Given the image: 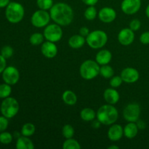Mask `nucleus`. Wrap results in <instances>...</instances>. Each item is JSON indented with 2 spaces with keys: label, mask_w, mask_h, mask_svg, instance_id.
Listing matches in <instances>:
<instances>
[{
  "label": "nucleus",
  "mask_w": 149,
  "mask_h": 149,
  "mask_svg": "<svg viewBox=\"0 0 149 149\" xmlns=\"http://www.w3.org/2000/svg\"><path fill=\"white\" fill-rule=\"evenodd\" d=\"M141 22L139 19H133L130 21L129 25V28L130 29H132L133 31H137L141 29Z\"/></svg>",
  "instance_id": "obj_35"
},
{
  "label": "nucleus",
  "mask_w": 149,
  "mask_h": 149,
  "mask_svg": "<svg viewBox=\"0 0 149 149\" xmlns=\"http://www.w3.org/2000/svg\"><path fill=\"white\" fill-rule=\"evenodd\" d=\"M97 15H98V13L95 6H88L84 13V17L86 20L92 21L96 18Z\"/></svg>",
  "instance_id": "obj_27"
},
{
  "label": "nucleus",
  "mask_w": 149,
  "mask_h": 149,
  "mask_svg": "<svg viewBox=\"0 0 149 149\" xmlns=\"http://www.w3.org/2000/svg\"><path fill=\"white\" fill-rule=\"evenodd\" d=\"M9 119L2 115L0 116V132H4L7 129L9 125Z\"/></svg>",
  "instance_id": "obj_36"
},
{
  "label": "nucleus",
  "mask_w": 149,
  "mask_h": 149,
  "mask_svg": "<svg viewBox=\"0 0 149 149\" xmlns=\"http://www.w3.org/2000/svg\"><path fill=\"white\" fill-rule=\"evenodd\" d=\"M103 98H104L106 103L115 105L119 102V99H120V95L116 90V88L110 87V88H107L104 91Z\"/></svg>",
  "instance_id": "obj_17"
},
{
  "label": "nucleus",
  "mask_w": 149,
  "mask_h": 149,
  "mask_svg": "<svg viewBox=\"0 0 149 149\" xmlns=\"http://www.w3.org/2000/svg\"><path fill=\"white\" fill-rule=\"evenodd\" d=\"M15 147L17 149H33L34 144L29 137L21 135L17 139Z\"/></svg>",
  "instance_id": "obj_21"
},
{
  "label": "nucleus",
  "mask_w": 149,
  "mask_h": 149,
  "mask_svg": "<svg viewBox=\"0 0 149 149\" xmlns=\"http://www.w3.org/2000/svg\"><path fill=\"white\" fill-rule=\"evenodd\" d=\"M12 93L11 85L4 82L0 84V98L4 99L10 97Z\"/></svg>",
  "instance_id": "obj_29"
},
{
  "label": "nucleus",
  "mask_w": 149,
  "mask_h": 149,
  "mask_svg": "<svg viewBox=\"0 0 149 149\" xmlns=\"http://www.w3.org/2000/svg\"><path fill=\"white\" fill-rule=\"evenodd\" d=\"M102 124L100 123V122H99L97 119H96V120H93V122H92V127H93V128H95V129H97V128H100V125H101Z\"/></svg>",
  "instance_id": "obj_42"
},
{
  "label": "nucleus",
  "mask_w": 149,
  "mask_h": 149,
  "mask_svg": "<svg viewBox=\"0 0 149 149\" xmlns=\"http://www.w3.org/2000/svg\"><path fill=\"white\" fill-rule=\"evenodd\" d=\"M0 54L4 57L5 59H8V58H10L14 54V49L12 47L8 46H4L1 48V51H0Z\"/></svg>",
  "instance_id": "obj_33"
},
{
  "label": "nucleus",
  "mask_w": 149,
  "mask_h": 149,
  "mask_svg": "<svg viewBox=\"0 0 149 149\" xmlns=\"http://www.w3.org/2000/svg\"><path fill=\"white\" fill-rule=\"evenodd\" d=\"M98 18L104 23H111L116 18V12L110 7H104L98 12Z\"/></svg>",
  "instance_id": "obj_14"
},
{
  "label": "nucleus",
  "mask_w": 149,
  "mask_h": 149,
  "mask_svg": "<svg viewBox=\"0 0 149 149\" xmlns=\"http://www.w3.org/2000/svg\"><path fill=\"white\" fill-rule=\"evenodd\" d=\"M122 82H124V81L121 76H113L110 79L109 84H110L111 87H113V88H118L122 85Z\"/></svg>",
  "instance_id": "obj_34"
},
{
  "label": "nucleus",
  "mask_w": 149,
  "mask_h": 149,
  "mask_svg": "<svg viewBox=\"0 0 149 149\" xmlns=\"http://www.w3.org/2000/svg\"><path fill=\"white\" fill-rule=\"evenodd\" d=\"M53 4V0H36V5L40 10L47 11L52 8Z\"/></svg>",
  "instance_id": "obj_31"
},
{
  "label": "nucleus",
  "mask_w": 149,
  "mask_h": 149,
  "mask_svg": "<svg viewBox=\"0 0 149 149\" xmlns=\"http://www.w3.org/2000/svg\"><path fill=\"white\" fill-rule=\"evenodd\" d=\"M62 100L68 106H74L77 102V96L72 90H67L62 95Z\"/></svg>",
  "instance_id": "obj_22"
},
{
  "label": "nucleus",
  "mask_w": 149,
  "mask_h": 149,
  "mask_svg": "<svg viewBox=\"0 0 149 149\" xmlns=\"http://www.w3.org/2000/svg\"><path fill=\"white\" fill-rule=\"evenodd\" d=\"M136 124L137 125H138L139 130H143L146 128V123L143 122V121L138 119V120L136 122Z\"/></svg>",
  "instance_id": "obj_41"
},
{
  "label": "nucleus",
  "mask_w": 149,
  "mask_h": 149,
  "mask_svg": "<svg viewBox=\"0 0 149 149\" xmlns=\"http://www.w3.org/2000/svg\"><path fill=\"white\" fill-rule=\"evenodd\" d=\"M13 140V135L8 132H0V143L4 145H8L11 143Z\"/></svg>",
  "instance_id": "obj_32"
},
{
  "label": "nucleus",
  "mask_w": 149,
  "mask_h": 149,
  "mask_svg": "<svg viewBox=\"0 0 149 149\" xmlns=\"http://www.w3.org/2000/svg\"><path fill=\"white\" fill-rule=\"evenodd\" d=\"M51 20L61 26H67L71 24L74 18V13L72 7L65 2L54 4L49 10Z\"/></svg>",
  "instance_id": "obj_1"
},
{
  "label": "nucleus",
  "mask_w": 149,
  "mask_h": 149,
  "mask_svg": "<svg viewBox=\"0 0 149 149\" xmlns=\"http://www.w3.org/2000/svg\"><path fill=\"white\" fill-rule=\"evenodd\" d=\"M58 49L55 42L47 41L41 45V52L45 58L52 59L58 55Z\"/></svg>",
  "instance_id": "obj_15"
},
{
  "label": "nucleus",
  "mask_w": 149,
  "mask_h": 149,
  "mask_svg": "<svg viewBox=\"0 0 149 149\" xmlns=\"http://www.w3.org/2000/svg\"><path fill=\"white\" fill-rule=\"evenodd\" d=\"M100 65L95 61L86 60L80 65V76L85 80H92L100 74Z\"/></svg>",
  "instance_id": "obj_4"
},
{
  "label": "nucleus",
  "mask_w": 149,
  "mask_h": 149,
  "mask_svg": "<svg viewBox=\"0 0 149 149\" xmlns=\"http://www.w3.org/2000/svg\"><path fill=\"white\" fill-rule=\"evenodd\" d=\"M51 20L50 15L47 10H38L32 14L31 17V23L33 27L41 29L45 28L49 23Z\"/></svg>",
  "instance_id": "obj_8"
},
{
  "label": "nucleus",
  "mask_w": 149,
  "mask_h": 149,
  "mask_svg": "<svg viewBox=\"0 0 149 149\" xmlns=\"http://www.w3.org/2000/svg\"><path fill=\"white\" fill-rule=\"evenodd\" d=\"M112 53L109 49H100L95 55V61L100 65H107L111 61Z\"/></svg>",
  "instance_id": "obj_18"
},
{
  "label": "nucleus",
  "mask_w": 149,
  "mask_h": 149,
  "mask_svg": "<svg viewBox=\"0 0 149 149\" xmlns=\"http://www.w3.org/2000/svg\"><path fill=\"white\" fill-rule=\"evenodd\" d=\"M140 42L143 45H149V31H145L140 36Z\"/></svg>",
  "instance_id": "obj_37"
},
{
  "label": "nucleus",
  "mask_w": 149,
  "mask_h": 149,
  "mask_svg": "<svg viewBox=\"0 0 149 149\" xmlns=\"http://www.w3.org/2000/svg\"><path fill=\"white\" fill-rule=\"evenodd\" d=\"M146 15L147 17L149 18V4L146 7Z\"/></svg>",
  "instance_id": "obj_45"
},
{
  "label": "nucleus",
  "mask_w": 149,
  "mask_h": 149,
  "mask_svg": "<svg viewBox=\"0 0 149 149\" xmlns=\"http://www.w3.org/2000/svg\"><path fill=\"white\" fill-rule=\"evenodd\" d=\"M80 117L84 122H93L96 118V113L91 108H84L80 112Z\"/></svg>",
  "instance_id": "obj_23"
},
{
  "label": "nucleus",
  "mask_w": 149,
  "mask_h": 149,
  "mask_svg": "<svg viewBox=\"0 0 149 149\" xmlns=\"http://www.w3.org/2000/svg\"><path fill=\"white\" fill-rule=\"evenodd\" d=\"M25 15L23 6L17 1H10L6 7L5 17L7 20L13 24H16L22 21Z\"/></svg>",
  "instance_id": "obj_3"
},
{
  "label": "nucleus",
  "mask_w": 149,
  "mask_h": 149,
  "mask_svg": "<svg viewBox=\"0 0 149 149\" xmlns=\"http://www.w3.org/2000/svg\"><path fill=\"white\" fill-rule=\"evenodd\" d=\"M20 109L19 103L15 98L8 97L4 98L0 106V111L1 114L7 119H12L17 114Z\"/></svg>",
  "instance_id": "obj_6"
},
{
  "label": "nucleus",
  "mask_w": 149,
  "mask_h": 149,
  "mask_svg": "<svg viewBox=\"0 0 149 149\" xmlns=\"http://www.w3.org/2000/svg\"><path fill=\"white\" fill-rule=\"evenodd\" d=\"M45 39L43 33L36 32V33H33L31 35L30 38H29V42H30L31 45H32L33 46H39L43 43Z\"/></svg>",
  "instance_id": "obj_26"
},
{
  "label": "nucleus",
  "mask_w": 149,
  "mask_h": 149,
  "mask_svg": "<svg viewBox=\"0 0 149 149\" xmlns=\"http://www.w3.org/2000/svg\"><path fill=\"white\" fill-rule=\"evenodd\" d=\"M100 75L105 79H111L114 75V70L109 64L101 65L100 68Z\"/></svg>",
  "instance_id": "obj_25"
},
{
  "label": "nucleus",
  "mask_w": 149,
  "mask_h": 149,
  "mask_svg": "<svg viewBox=\"0 0 149 149\" xmlns=\"http://www.w3.org/2000/svg\"><path fill=\"white\" fill-rule=\"evenodd\" d=\"M141 7V0H123L121 3V10L128 15L137 13Z\"/></svg>",
  "instance_id": "obj_11"
},
{
  "label": "nucleus",
  "mask_w": 149,
  "mask_h": 149,
  "mask_svg": "<svg viewBox=\"0 0 149 149\" xmlns=\"http://www.w3.org/2000/svg\"><path fill=\"white\" fill-rule=\"evenodd\" d=\"M35 131H36V127H35V125L33 123L28 122V123L24 124L22 126L20 133L23 136L31 137L35 133Z\"/></svg>",
  "instance_id": "obj_24"
},
{
  "label": "nucleus",
  "mask_w": 149,
  "mask_h": 149,
  "mask_svg": "<svg viewBox=\"0 0 149 149\" xmlns=\"http://www.w3.org/2000/svg\"><path fill=\"white\" fill-rule=\"evenodd\" d=\"M135 31L130 28H125L119 32L117 36L118 41L123 46H129L135 40Z\"/></svg>",
  "instance_id": "obj_13"
},
{
  "label": "nucleus",
  "mask_w": 149,
  "mask_h": 149,
  "mask_svg": "<svg viewBox=\"0 0 149 149\" xmlns=\"http://www.w3.org/2000/svg\"><path fill=\"white\" fill-rule=\"evenodd\" d=\"M107 136L112 142L119 141L124 136V128L119 124H113L110 125V127L108 130Z\"/></svg>",
  "instance_id": "obj_16"
},
{
  "label": "nucleus",
  "mask_w": 149,
  "mask_h": 149,
  "mask_svg": "<svg viewBox=\"0 0 149 149\" xmlns=\"http://www.w3.org/2000/svg\"><path fill=\"white\" fill-rule=\"evenodd\" d=\"M43 34L47 41L56 43L61 41L63 36L62 26L55 23L48 24L45 27Z\"/></svg>",
  "instance_id": "obj_7"
},
{
  "label": "nucleus",
  "mask_w": 149,
  "mask_h": 149,
  "mask_svg": "<svg viewBox=\"0 0 149 149\" xmlns=\"http://www.w3.org/2000/svg\"><path fill=\"white\" fill-rule=\"evenodd\" d=\"M96 118L102 125L110 126L117 121L119 111L114 105L106 103L99 108L96 113Z\"/></svg>",
  "instance_id": "obj_2"
},
{
  "label": "nucleus",
  "mask_w": 149,
  "mask_h": 149,
  "mask_svg": "<svg viewBox=\"0 0 149 149\" xmlns=\"http://www.w3.org/2000/svg\"><path fill=\"white\" fill-rule=\"evenodd\" d=\"M119 147L117 146L116 145H112V146H109V147H108V149H119Z\"/></svg>",
  "instance_id": "obj_44"
},
{
  "label": "nucleus",
  "mask_w": 149,
  "mask_h": 149,
  "mask_svg": "<svg viewBox=\"0 0 149 149\" xmlns=\"http://www.w3.org/2000/svg\"><path fill=\"white\" fill-rule=\"evenodd\" d=\"M2 79L10 85H15L20 79V72L16 67L7 66L2 72Z\"/></svg>",
  "instance_id": "obj_10"
},
{
  "label": "nucleus",
  "mask_w": 149,
  "mask_h": 149,
  "mask_svg": "<svg viewBox=\"0 0 149 149\" xmlns=\"http://www.w3.org/2000/svg\"><path fill=\"white\" fill-rule=\"evenodd\" d=\"M63 149H80L81 145L77 140L73 138L65 139L63 143Z\"/></svg>",
  "instance_id": "obj_28"
},
{
  "label": "nucleus",
  "mask_w": 149,
  "mask_h": 149,
  "mask_svg": "<svg viewBox=\"0 0 149 149\" xmlns=\"http://www.w3.org/2000/svg\"><path fill=\"white\" fill-rule=\"evenodd\" d=\"M6 60L7 59H5V58L0 54V74H2L4 70L5 69V68L7 67V62H6Z\"/></svg>",
  "instance_id": "obj_38"
},
{
  "label": "nucleus",
  "mask_w": 149,
  "mask_h": 149,
  "mask_svg": "<svg viewBox=\"0 0 149 149\" xmlns=\"http://www.w3.org/2000/svg\"><path fill=\"white\" fill-rule=\"evenodd\" d=\"M139 128L136 122H128L124 127V136L128 139H133L138 135Z\"/></svg>",
  "instance_id": "obj_19"
},
{
  "label": "nucleus",
  "mask_w": 149,
  "mask_h": 149,
  "mask_svg": "<svg viewBox=\"0 0 149 149\" xmlns=\"http://www.w3.org/2000/svg\"><path fill=\"white\" fill-rule=\"evenodd\" d=\"M141 115V106L135 103H129L123 110V117L127 122H136Z\"/></svg>",
  "instance_id": "obj_9"
},
{
  "label": "nucleus",
  "mask_w": 149,
  "mask_h": 149,
  "mask_svg": "<svg viewBox=\"0 0 149 149\" xmlns=\"http://www.w3.org/2000/svg\"><path fill=\"white\" fill-rule=\"evenodd\" d=\"M90 29L87 27H85V26H83L81 29H79V34L83 36L84 37H87L88 36V34L90 33Z\"/></svg>",
  "instance_id": "obj_39"
},
{
  "label": "nucleus",
  "mask_w": 149,
  "mask_h": 149,
  "mask_svg": "<svg viewBox=\"0 0 149 149\" xmlns=\"http://www.w3.org/2000/svg\"><path fill=\"white\" fill-rule=\"evenodd\" d=\"M98 1L99 0H81V1L87 6H95Z\"/></svg>",
  "instance_id": "obj_40"
},
{
  "label": "nucleus",
  "mask_w": 149,
  "mask_h": 149,
  "mask_svg": "<svg viewBox=\"0 0 149 149\" xmlns=\"http://www.w3.org/2000/svg\"><path fill=\"white\" fill-rule=\"evenodd\" d=\"M86 43V38L80 34L71 36L68 39V45L73 49H79Z\"/></svg>",
  "instance_id": "obj_20"
},
{
  "label": "nucleus",
  "mask_w": 149,
  "mask_h": 149,
  "mask_svg": "<svg viewBox=\"0 0 149 149\" xmlns=\"http://www.w3.org/2000/svg\"><path fill=\"white\" fill-rule=\"evenodd\" d=\"M10 0H0V8H4L6 7L10 4Z\"/></svg>",
  "instance_id": "obj_43"
},
{
  "label": "nucleus",
  "mask_w": 149,
  "mask_h": 149,
  "mask_svg": "<svg viewBox=\"0 0 149 149\" xmlns=\"http://www.w3.org/2000/svg\"><path fill=\"white\" fill-rule=\"evenodd\" d=\"M74 134H75V130H74V128L73 127L72 125H69V124H66V125L63 127L62 135L65 139L73 138Z\"/></svg>",
  "instance_id": "obj_30"
},
{
  "label": "nucleus",
  "mask_w": 149,
  "mask_h": 149,
  "mask_svg": "<svg viewBox=\"0 0 149 149\" xmlns=\"http://www.w3.org/2000/svg\"><path fill=\"white\" fill-rule=\"evenodd\" d=\"M120 76L124 82L127 84L135 83L140 78L139 71L136 68L132 67H127L124 68L121 72Z\"/></svg>",
  "instance_id": "obj_12"
},
{
  "label": "nucleus",
  "mask_w": 149,
  "mask_h": 149,
  "mask_svg": "<svg viewBox=\"0 0 149 149\" xmlns=\"http://www.w3.org/2000/svg\"><path fill=\"white\" fill-rule=\"evenodd\" d=\"M108 35L104 31L95 30L90 31L86 37V43L92 49H102L108 42Z\"/></svg>",
  "instance_id": "obj_5"
}]
</instances>
